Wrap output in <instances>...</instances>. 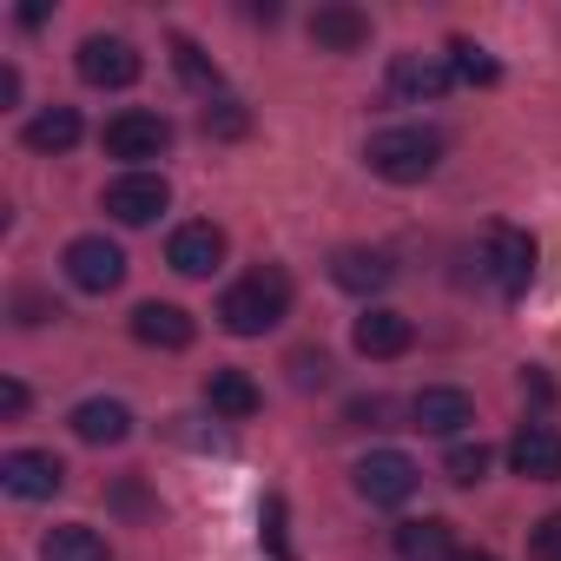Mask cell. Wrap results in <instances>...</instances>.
<instances>
[{"mask_svg": "<svg viewBox=\"0 0 561 561\" xmlns=\"http://www.w3.org/2000/svg\"><path fill=\"white\" fill-rule=\"evenodd\" d=\"M285 318H291V271H285V264L244 271L238 285L218 298V324H225L231 337H264V331H277Z\"/></svg>", "mask_w": 561, "mask_h": 561, "instance_id": "6da1fadb", "label": "cell"}, {"mask_svg": "<svg viewBox=\"0 0 561 561\" xmlns=\"http://www.w3.org/2000/svg\"><path fill=\"white\" fill-rule=\"evenodd\" d=\"M443 133L436 126H390V133H377L370 146H364V159H370V172L377 179H390V185H423L436 165H443Z\"/></svg>", "mask_w": 561, "mask_h": 561, "instance_id": "7a4b0ae2", "label": "cell"}, {"mask_svg": "<svg viewBox=\"0 0 561 561\" xmlns=\"http://www.w3.org/2000/svg\"><path fill=\"white\" fill-rule=\"evenodd\" d=\"M482 271H489V285L502 298H522L528 291V277H535V238L522 225H489L482 238Z\"/></svg>", "mask_w": 561, "mask_h": 561, "instance_id": "3957f363", "label": "cell"}, {"mask_svg": "<svg viewBox=\"0 0 561 561\" xmlns=\"http://www.w3.org/2000/svg\"><path fill=\"white\" fill-rule=\"evenodd\" d=\"M67 277H73V291L106 298V291H119V285H126V251H119L113 238L87 231V238H73V244H67Z\"/></svg>", "mask_w": 561, "mask_h": 561, "instance_id": "277c9868", "label": "cell"}, {"mask_svg": "<svg viewBox=\"0 0 561 561\" xmlns=\"http://www.w3.org/2000/svg\"><path fill=\"white\" fill-rule=\"evenodd\" d=\"M73 67H80V80H87V87H106V93H119V87H133V80L146 73L139 47H133V41H119V34H87V41H80V54H73Z\"/></svg>", "mask_w": 561, "mask_h": 561, "instance_id": "5b68a950", "label": "cell"}, {"mask_svg": "<svg viewBox=\"0 0 561 561\" xmlns=\"http://www.w3.org/2000/svg\"><path fill=\"white\" fill-rule=\"evenodd\" d=\"M100 139H106V152H113V159H126L133 172H146V159H159V152L172 146V126H165L159 113H146V106H126V113H113V119H106V133H100Z\"/></svg>", "mask_w": 561, "mask_h": 561, "instance_id": "8992f818", "label": "cell"}, {"mask_svg": "<svg viewBox=\"0 0 561 561\" xmlns=\"http://www.w3.org/2000/svg\"><path fill=\"white\" fill-rule=\"evenodd\" d=\"M0 489L14 502H47V495L67 489V462L54 449H8L0 456Z\"/></svg>", "mask_w": 561, "mask_h": 561, "instance_id": "52a82bcc", "label": "cell"}, {"mask_svg": "<svg viewBox=\"0 0 561 561\" xmlns=\"http://www.w3.org/2000/svg\"><path fill=\"white\" fill-rule=\"evenodd\" d=\"M416 482H423V469H416L403 449H370V456L357 462V495H364V502H377V508L410 502V495H416Z\"/></svg>", "mask_w": 561, "mask_h": 561, "instance_id": "ba28073f", "label": "cell"}, {"mask_svg": "<svg viewBox=\"0 0 561 561\" xmlns=\"http://www.w3.org/2000/svg\"><path fill=\"white\" fill-rule=\"evenodd\" d=\"M449 87H456L449 54H397V60H390V93H397V100H410V106L443 100Z\"/></svg>", "mask_w": 561, "mask_h": 561, "instance_id": "9c48e42d", "label": "cell"}, {"mask_svg": "<svg viewBox=\"0 0 561 561\" xmlns=\"http://www.w3.org/2000/svg\"><path fill=\"white\" fill-rule=\"evenodd\" d=\"M165 205H172V185H165L159 172H119V179L106 185V211H113L119 225H152Z\"/></svg>", "mask_w": 561, "mask_h": 561, "instance_id": "30bf717a", "label": "cell"}, {"mask_svg": "<svg viewBox=\"0 0 561 561\" xmlns=\"http://www.w3.org/2000/svg\"><path fill=\"white\" fill-rule=\"evenodd\" d=\"M331 277H337V291H351V298H377V291H390L397 257L377 251V244H344L331 257Z\"/></svg>", "mask_w": 561, "mask_h": 561, "instance_id": "8fae6325", "label": "cell"}, {"mask_svg": "<svg viewBox=\"0 0 561 561\" xmlns=\"http://www.w3.org/2000/svg\"><path fill=\"white\" fill-rule=\"evenodd\" d=\"M165 264H172V271H185V277H211V271L225 264V231H218L211 218L179 225V231L165 238Z\"/></svg>", "mask_w": 561, "mask_h": 561, "instance_id": "7c38bea8", "label": "cell"}, {"mask_svg": "<svg viewBox=\"0 0 561 561\" xmlns=\"http://www.w3.org/2000/svg\"><path fill=\"white\" fill-rule=\"evenodd\" d=\"M351 344H357V357H370V364H390V357H403V351L416 344V324H410L403 311H390V305H370V311L357 318Z\"/></svg>", "mask_w": 561, "mask_h": 561, "instance_id": "4fadbf2b", "label": "cell"}, {"mask_svg": "<svg viewBox=\"0 0 561 561\" xmlns=\"http://www.w3.org/2000/svg\"><path fill=\"white\" fill-rule=\"evenodd\" d=\"M410 416H416V430H430V436H462V430L476 423V397L456 390V383H430V390L410 397Z\"/></svg>", "mask_w": 561, "mask_h": 561, "instance_id": "5bb4252c", "label": "cell"}, {"mask_svg": "<svg viewBox=\"0 0 561 561\" xmlns=\"http://www.w3.org/2000/svg\"><path fill=\"white\" fill-rule=\"evenodd\" d=\"M508 469L528 482H561V430L554 423H522L508 436Z\"/></svg>", "mask_w": 561, "mask_h": 561, "instance_id": "9a60e30c", "label": "cell"}, {"mask_svg": "<svg viewBox=\"0 0 561 561\" xmlns=\"http://www.w3.org/2000/svg\"><path fill=\"white\" fill-rule=\"evenodd\" d=\"M311 41H318L324 54H357V47L370 41V14L351 8V0H324V8L311 14Z\"/></svg>", "mask_w": 561, "mask_h": 561, "instance_id": "2e32d148", "label": "cell"}, {"mask_svg": "<svg viewBox=\"0 0 561 561\" xmlns=\"http://www.w3.org/2000/svg\"><path fill=\"white\" fill-rule=\"evenodd\" d=\"M133 337L146 344V351H185L192 337H198V324H192V311H179V305H139L133 311Z\"/></svg>", "mask_w": 561, "mask_h": 561, "instance_id": "e0dca14e", "label": "cell"}, {"mask_svg": "<svg viewBox=\"0 0 561 561\" xmlns=\"http://www.w3.org/2000/svg\"><path fill=\"white\" fill-rule=\"evenodd\" d=\"M67 423H73V436H80V443H93V449H113V443H126V436H133V410H126L119 397H87Z\"/></svg>", "mask_w": 561, "mask_h": 561, "instance_id": "ac0fdd59", "label": "cell"}, {"mask_svg": "<svg viewBox=\"0 0 561 561\" xmlns=\"http://www.w3.org/2000/svg\"><path fill=\"white\" fill-rule=\"evenodd\" d=\"M205 403H211V416H225V423H244V416H257V383L244 377V370H211L205 377Z\"/></svg>", "mask_w": 561, "mask_h": 561, "instance_id": "d6986e66", "label": "cell"}, {"mask_svg": "<svg viewBox=\"0 0 561 561\" xmlns=\"http://www.w3.org/2000/svg\"><path fill=\"white\" fill-rule=\"evenodd\" d=\"M397 554L403 561H456V535H449L443 515H423V522L397 528Z\"/></svg>", "mask_w": 561, "mask_h": 561, "instance_id": "ffe728a7", "label": "cell"}, {"mask_svg": "<svg viewBox=\"0 0 561 561\" xmlns=\"http://www.w3.org/2000/svg\"><path fill=\"white\" fill-rule=\"evenodd\" d=\"M80 133H87V126H80V113H73V106H41V113L27 119V133H21V139H27L34 152H73V146H80Z\"/></svg>", "mask_w": 561, "mask_h": 561, "instance_id": "44dd1931", "label": "cell"}, {"mask_svg": "<svg viewBox=\"0 0 561 561\" xmlns=\"http://www.w3.org/2000/svg\"><path fill=\"white\" fill-rule=\"evenodd\" d=\"M41 561H113V554H106V535H100V528H87V522H60V528H47Z\"/></svg>", "mask_w": 561, "mask_h": 561, "instance_id": "7402d4cb", "label": "cell"}, {"mask_svg": "<svg viewBox=\"0 0 561 561\" xmlns=\"http://www.w3.org/2000/svg\"><path fill=\"white\" fill-rule=\"evenodd\" d=\"M489 462H495V456H489V443H456V449L443 456V476H449L456 489H476V482L489 476Z\"/></svg>", "mask_w": 561, "mask_h": 561, "instance_id": "603a6c76", "label": "cell"}, {"mask_svg": "<svg viewBox=\"0 0 561 561\" xmlns=\"http://www.w3.org/2000/svg\"><path fill=\"white\" fill-rule=\"evenodd\" d=\"M172 67L185 73V87H198L205 100H218V67H211V60H205L192 41H172Z\"/></svg>", "mask_w": 561, "mask_h": 561, "instance_id": "cb8c5ba5", "label": "cell"}, {"mask_svg": "<svg viewBox=\"0 0 561 561\" xmlns=\"http://www.w3.org/2000/svg\"><path fill=\"white\" fill-rule=\"evenodd\" d=\"M449 67H456V80H469V87H495V73H502V67H495L482 47H469V41L449 47Z\"/></svg>", "mask_w": 561, "mask_h": 561, "instance_id": "d4e9b609", "label": "cell"}, {"mask_svg": "<svg viewBox=\"0 0 561 561\" xmlns=\"http://www.w3.org/2000/svg\"><path fill=\"white\" fill-rule=\"evenodd\" d=\"M244 126H251V113H244L238 100H225V93L205 100V133H211V139H244Z\"/></svg>", "mask_w": 561, "mask_h": 561, "instance_id": "484cf974", "label": "cell"}, {"mask_svg": "<svg viewBox=\"0 0 561 561\" xmlns=\"http://www.w3.org/2000/svg\"><path fill=\"white\" fill-rule=\"evenodd\" d=\"M291 383H298V390H324V383H331V357H324V351H298V357H291Z\"/></svg>", "mask_w": 561, "mask_h": 561, "instance_id": "4316f807", "label": "cell"}, {"mask_svg": "<svg viewBox=\"0 0 561 561\" xmlns=\"http://www.w3.org/2000/svg\"><path fill=\"white\" fill-rule=\"evenodd\" d=\"M528 554H535V561H561V508L528 528Z\"/></svg>", "mask_w": 561, "mask_h": 561, "instance_id": "83f0119b", "label": "cell"}, {"mask_svg": "<svg viewBox=\"0 0 561 561\" xmlns=\"http://www.w3.org/2000/svg\"><path fill=\"white\" fill-rule=\"evenodd\" d=\"M264 541H271L277 561H291V541H285V502H277V495L264 502Z\"/></svg>", "mask_w": 561, "mask_h": 561, "instance_id": "f1b7e54d", "label": "cell"}, {"mask_svg": "<svg viewBox=\"0 0 561 561\" xmlns=\"http://www.w3.org/2000/svg\"><path fill=\"white\" fill-rule=\"evenodd\" d=\"M383 416H390V403H383V397H357V403H351V423H370V430H377Z\"/></svg>", "mask_w": 561, "mask_h": 561, "instance_id": "f546056e", "label": "cell"}, {"mask_svg": "<svg viewBox=\"0 0 561 561\" xmlns=\"http://www.w3.org/2000/svg\"><path fill=\"white\" fill-rule=\"evenodd\" d=\"M0 410H8V416H21V410H27V390H21L14 377H8V383H0Z\"/></svg>", "mask_w": 561, "mask_h": 561, "instance_id": "4dcf8cb0", "label": "cell"}, {"mask_svg": "<svg viewBox=\"0 0 561 561\" xmlns=\"http://www.w3.org/2000/svg\"><path fill=\"white\" fill-rule=\"evenodd\" d=\"M0 100H8V106L21 100V73H14V67H0Z\"/></svg>", "mask_w": 561, "mask_h": 561, "instance_id": "1f68e13d", "label": "cell"}, {"mask_svg": "<svg viewBox=\"0 0 561 561\" xmlns=\"http://www.w3.org/2000/svg\"><path fill=\"white\" fill-rule=\"evenodd\" d=\"M456 561H495V554H482V548H456Z\"/></svg>", "mask_w": 561, "mask_h": 561, "instance_id": "d6a6232c", "label": "cell"}]
</instances>
